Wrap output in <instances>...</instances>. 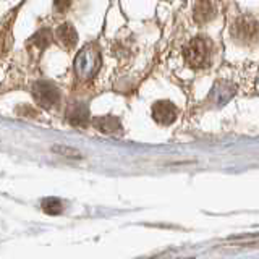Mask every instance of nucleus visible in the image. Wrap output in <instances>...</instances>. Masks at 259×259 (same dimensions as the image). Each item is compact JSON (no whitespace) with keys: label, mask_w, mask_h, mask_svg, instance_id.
I'll return each mask as SVG.
<instances>
[{"label":"nucleus","mask_w":259,"mask_h":259,"mask_svg":"<svg viewBox=\"0 0 259 259\" xmlns=\"http://www.w3.org/2000/svg\"><path fill=\"white\" fill-rule=\"evenodd\" d=\"M183 57L191 68H206L212 59V42L207 37H194L185 46Z\"/></svg>","instance_id":"nucleus-1"},{"label":"nucleus","mask_w":259,"mask_h":259,"mask_svg":"<svg viewBox=\"0 0 259 259\" xmlns=\"http://www.w3.org/2000/svg\"><path fill=\"white\" fill-rule=\"evenodd\" d=\"M232 36L238 42L251 44L259 36V24L251 16H240L232 26Z\"/></svg>","instance_id":"nucleus-2"},{"label":"nucleus","mask_w":259,"mask_h":259,"mask_svg":"<svg viewBox=\"0 0 259 259\" xmlns=\"http://www.w3.org/2000/svg\"><path fill=\"white\" fill-rule=\"evenodd\" d=\"M177 107L170 101H159L152 105V117L160 125H172L177 120Z\"/></svg>","instance_id":"nucleus-3"},{"label":"nucleus","mask_w":259,"mask_h":259,"mask_svg":"<svg viewBox=\"0 0 259 259\" xmlns=\"http://www.w3.org/2000/svg\"><path fill=\"white\" fill-rule=\"evenodd\" d=\"M215 18V7L210 0H198L193 7V20L198 24H206Z\"/></svg>","instance_id":"nucleus-4"},{"label":"nucleus","mask_w":259,"mask_h":259,"mask_svg":"<svg viewBox=\"0 0 259 259\" xmlns=\"http://www.w3.org/2000/svg\"><path fill=\"white\" fill-rule=\"evenodd\" d=\"M34 97L39 104H44L46 107H52L59 102V91L49 83H37L34 86Z\"/></svg>","instance_id":"nucleus-5"},{"label":"nucleus","mask_w":259,"mask_h":259,"mask_svg":"<svg viewBox=\"0 0 259 259\" xmlns=\"http://www.w3.org/2000/svg\"><path fill=\"white\" fill-rule=\"evenodd\" d=\"M55 36L59 37L60 42L65 47H68V49H71L73 46H75L76 44V39H78L76 37V31L73 29V26H71V24H68V23L62 24V26L57 29Z\"/></svg>","instance_id":"nucleus-6"},{"label":"nucleus","mask_w":259,"mask_h":259,"mask_svg":"<svg viewBox=\"0 0 259 259\" xmlns=\"http://www.w3.org/2000/svg\"><path fill=\"white\" fill-rule=\"evenodd\" d=\"M94 126L99 128L102 133H115L120 132V121L115 117H97L94 120Z\"/></svg>","instance_id":"nucleus-7"},{"label":"nucleus","mask_w":259,"mask_h":259,"mask_svg":"<svg viewBox=\"0 0 259 259\" xmlns=\"http://www.w3.org/2000/svg\"><path fill=\"white\" fill-rule=\"evenodd\" d=\"M51 151L54 154H59L60 157H65V159H71V160L83 159V152L78 151L76 148L67 146V144H55V146H52V148H51Z\"/></svg>","instance_id":"nucleus-8"},{"label":"nucleus","mask_w":259,"mask_h":259,"mask_svg":"<svg viewBox=\"0 0 259 259\" xmlns=\"http://www.w3.org/2000/svg\"><path fill=\"white\" fill-rule=\"evenodd\" d=\"M42 210L47 214L55 215V214H60L63 210V204H62V201L57 198H46L42 201Z\"/></svg>","instance_id":"nucleus-9"},{"label":"nucleus","mask_w":259,"mask_h":259,"mask_svg":"<svg viewBox=\"0 0 259 259\" xmlns=\"http://www.w3.org/2000/svg\"><path fill=\"white\" fill-rule=\"evenodd\" d=\"M70 7V0H55V8L59 12H65Z\"/></svg>","instance_id":"nucleus-10"}]
</instances>
